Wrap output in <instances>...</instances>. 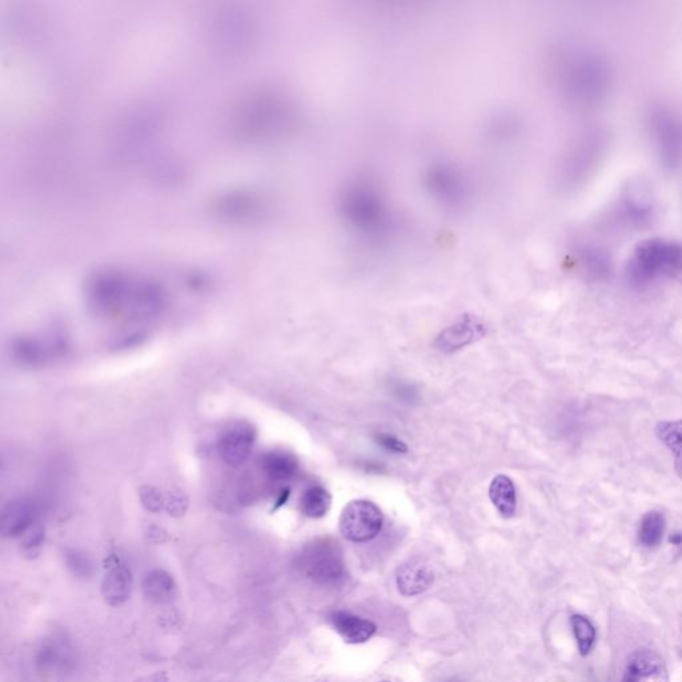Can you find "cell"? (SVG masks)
I'll return each mask as SVG.
<instances>
[{
    "instance_id": "obj_1",
    "label": "cell",
    "mask_w": 682,
    "mask_h": 682,
    "mask_svg": "<svg viewBox=\"0 0 682 682\" xmlns=\"http://www.w3.org/2000/svg\"><path fill=\"white\" fill-rule=\"evenodd\" d=\"M682 271V244L649 239L639 244L631 262V274L639 282Z\"/></svg>"
},
{
    "instance_id": "obj_2",
    "label": "cell",
    "mask_w": 682,
    "mask_h": 682,
    "mask_svg": "<svg viewBox=\"0 0 682 682\" xmlns=\"http://www.w3.org/2000/svg\"><path fill=\"white\" fill-rule=\"evenodd\" d=\"M298 567L307 579L324 587H335L345 577L343 553L338 543L330 539L307 544L298 557Z\"/></svg>"
},
{
    "instance_id": "obj_3",
    "label": "cell",
    "mask_w": 682,
    "mask_h": 682,
    "mask_svg": "<svg viewBox=\"0 0 682 682\" xmlns=\"http://www.w3.org/2000/svg\"><path fill=\"white\" fill-rule=\"evenodd\" d=\"M384 516L375 503L352 500L345 505L339 519V529L344 539L352 543H368L379 535Z\"/></svg>"
},
{
    "instance_id": "obj_4",
    "label": "cell",
    "mask_w": 682,
    "mask_h": 682,
    "mask_svg": "<svg viewBox=\"0 0 682 682\" xmlns=\"http://www.w3.org/2000/svg\"><path fill=\"white\" fill-rule=\"evenodd\" d=\"M76 651L71 641L63 635H54L44 639L35 653V667L39 673L47 677H62L74 671L76 667Z\"/></svg>"
},
{
    "instance_id": "obj_5",
    "label": "cell",
    "mask_w": 682,
    "mask_h": 682,
    "mask_svg": "<svg viewBox=\"0 0 682 682\" xmlns=\"http://www.w3.org/2000/svg\"><path fill=\"white\" fill-rule=\"evenodd\" d=\"M130 287L118 275H103L95 279L88 291L91 307L96 314L112 315L127 308Z\"/></svg>"
},
{
    "instance_id": "obj_6",
    "label": "cell",
    "mask_w": 682,
    "mask_h": 682,
    "mask_svg": "<svg viewBox=\"0 0 682 682\" xmlns=\"http://www.w3.org/2000/svg\"><path fill=\"white\" fill-rule=\"evenodd\" d=\"M255 443V428L246 421H240L222 433L218 441V452L224 463L238 467L250 459Z\"/></svg>"
},
{
    "instance_id": "obj_7",
    "label": "cell",
    "mask_w": 682,
    "mask_h": 682,
    "mask_svg": "<svg viewBox=\"0 0 682 682\" xmlns=\"http://www.w3.org/2000/svg\"><path fill=\"white\" fill-rule=\"evenodd\" d=\"M485 335H487V326L479 318L464 315L441 332L435 341V347L441 352L452 353L476 343Z\"/></svg>"
},
{
    "instance_id": "obj_8",
    "label": "cell",
    "mask_w": 682,
    "mask_h": 682,
    "mask_svg": "<svg viewBox=\"0 0 682 682\" xmlns=\"http://www.w3.org/2000/svg\"><path fill=\"white\" fill-rule=\"evenodd\" d=\"M623 682H669L663 657L651 649H639L628 660Z\"/></svg>"
},
{
    "instance_id": "obj_9",
    "label": "cell",
    "mask_w": 682,
    "mask_h": 682,
    "mask_svg": "<svg viewBox=\"0 0 682 682\" xmlns=\"http://www.w3.org/2000/svg\"><path fill=\"white\" fill-rule=\"evenodd\" d=\"M39 505L30 497L10 501L2 512V533L6 537H19L38 523Z\"/></svg>"
},
{
    "instance_id": "obj_10",
    "label": "cell",
    "mask_w": 682,
    "mask_h": 682,
    "mask_svg": "<svg viewBox=\"0 0 682 682\" xmlns=\"http://www.w3.org/2000/svg\"><path fill=\"white\" fill-rule=\"evenodd\" d=\"M134 576L131 569L120 560L108 561L102 581V596L111 607H120L130 599Z\"/></svg>"
},
{
    "instance_id": "obj_11",
    "label": "cell",
    "mask_w": 682,
    "mask_h": 682,
    "mask_svg": "<svg viewBox=\"0 0 682 682\" xmlns=\"http://www.w3.org/2000/svg\"><path fill=\"white\" fill-rule=\"evenodd\" d=\"M433 583H435V572L431 565L423 560L405 561L397 568V589L405 597L419 596L428 591Z\"/></svg>"
},
{
    "instance_id": "obj_12",
    "label": "cell",
    "mask_w": 682,
    "mask_h": 682,
    "mask_svg": "<svg viewBox=\"0 0 682 682\" xmlns=\"http://www.w3.org/2000/svg\"><path fill=\"white\" fill-rule=\"evenodd\" d=\"M330 623L345 643L363 644L372 639L376 633V625L363 617L349 612H335L330 616Z\"/></svg>"
},
{
    "instance_id": "obj_13",
    "label": "cell",
    "mask_w": 682,
    "mask_h": 682,
    "mask_svg": "<svg viewBox=\"0 0 682 682\" xmlns=\"http://www.w3.org/2000/svg\"><path fill=\"white\" fill-rule=\"evenodd\" d=\"M142 587L144 596L154 604L171 603L178 592L174 577L163 569H152L147 572Z\"/></svg>"
},
{
    "instance_id": "obj_14",
    "label": "cell",
    "mask_w": 682,
    "mask_h": 682,
    "mask_svg": "<svg viewBox=\"0 0 682 682\" xmlns=\"http://www.w3.org/2000/svg\"><path fill=\"white\" fill-rule=\"evenodd\" d=\"M489 499L504 519H512L516 515L517 493L511 477L497 475L489 485Z\"/></svg>"
},
{
    "instance_id": "obj_15",
    "label": "cell",
    "mask_w": 682,
    "mask_h": 682,
    "mask_svg": "<svg viewBox=\"0 0 682 682\" xmlns=\"http://www.w3.org/2000/svg\"><path fill=\"white\" fill-rule=\"evenodd\" d=\"M11 356L22 367L35 368L46 359V348L38 339L20 336L12 341Z\"/></svg>"
},
{
    "instance_id": "obj_16",
    "label": "cell",
    "mask_w": 682,
    "mask_h": 682,
    "mask_svg": "<svg viewBox=\"0 0 682 682\" xmlns=\"http://www.w3.org/2000/svg\"><path fill=\"white\" fill-rule=\"evenodd\" d=\"M298 468V460L288 452H268L262 459L264 475L270 477L271 480L284 481L291 479L298 472Z\"/></svg>"
},
{
    "instance_id": "obj_17",
    "label": "cell",
    "mask_w": 682,
    "mask_h": 682,
    "mask_svg": "<svg viewBox=\"0 0 682 682\" xmlns=\"http://www.w3.org/2000/svg\"><path fill=\"white\" fill-rule=\"evenodd\" d=\"M656 435L675 457V471L682 480V419L660 421L656 425Z\"/></svg>"
},
{
    "instance_id": "obj_18",
    "label": "cell",
    "mask_w": 682,
    "mask_h": 682,
    "mask_svg": "<svg viewBox=\"0 0 682 682\" xmlns=\"http://www.w3.org/2000/svg\"><path fill=\"white\" fill-rule=\"evenodd\" d=\"M332 497L322 485L307 488L300 499V511L308 519H322L330 511Z\"/></svg>"
},
{
    "instance_id": "obj_19",
    "label": "cell",
    "mask_w": 682,
    "mask_h": 682,
    "mask_svg": "<svg viewBox=\"0 0 682 682\" xmlns=\"http://www.w3.org/2000/svg\"><path fill=\"white\" fill-rule=\"evenodd\" d=\"M665 532L663 513L652 511L643 517L640 524L639 540L643 547L653 549L659 547Z\"/></svg>"
},
{
    "instance_id": "obj_20",
    "label": "cell",
    "mask_w": 682,
    "mask_h": 682,
    "mask_svg": "<svg viewBox=\"0 0 682 682\" xmlns=\"http://www.w3.org/2000/svg\"><path fill=\"white\" fill-rule=\"evenodd\" d=\"M571 623L581 655H589L596 643L595 627H593L591 620L583 615L572 616Z\"/></svg>"
},
{
    "instance_id": "obj_21",
    "label": "cell",
    "mask_w": 682,
    "mask_h": 682,
    "mask_svg": "<svg viewBox=\"0 0 682 682\" xmlns=\"http://www.w3.org/2000/svg\"><path fill=\"white\" fill-rule=\"evenodd\" d=\"M19 539L22 551L26 552L27 555L34 556L35 553L39 552V549L42 548L44 543V528L42 527V524L38 521V523L32 525L26 533H23Z\"/></svg>"
},
{
    "instance_id": "obj_22",
    "label": "cell",
    "mask_w": 682,
    "mask_h": 682,
    "mask_svg": "<svg viewBox=\"0 0 682 682\" xmlns=\"http://www.w3.org/2000/svg\"><path fill=\"white\" fill-rule=\"evenodd\" d=\"M66 564L67 568L70 569L76 577L86 579V577L92 575V563L90 559H88L84 553L75 551V549L66 552Z\"/></svg>"
},
{
    "instance_id": "obj_23",
    "label": "cell",
    "mask_w": 682,
    "mask_h": 682,
    "mask_svg": "<svg viewBox=\"0 0 682 682\" xmlns=\"http://www.w3.org/2000/svg\"><path fill=\"white\" fill-rule=\"evenodd\" d=\"M140 500H142L143 507L150 512H160L166 507V499H164L162 492L155 487H143L140 489Z\"/></svg>"
},
{
    "instance_id": "obj_24",
    "label": "cell",
    "mask_w": 682,
    "mask_h": 682,
    "mask_svg": "<svg viewBox=\"0 0 682 682\" xmlns=\"http://www.w3.org/2000/svg\"><path fill=\"white\" fill-rule=\"evenodd\" d=\"M168 515L172 517H182L188 508V499L182 492H172L166 499Z\"/></svg>"
},
{
    "instance_id": "obj_25",
    "label": "cell",
    "mask_w": 682,
    "mask_h": 682,
    "mask_svg": "<svg viewBox=\"0 0 682 682\" xmlns=\"http://www.w3.org/2000/svg\"><path fill=\"white\" fill-rule=\"evenodd\" d=\"M375 441L389 452L399 453V455L400 453L401 455H404V453L408 452V447L405 445L404 441L397 439V437L391 435V433H376Z\"/></svg>"
},
{
    "instance_id": "obj_26",
    "label": "cell",
    "mask_w": 682,
    "mask_h": 682,
    "mask_svg": "<svg viewBox=\"0 0 682 682\" xmlns=\"http://www.w3.org/2000/svg\"><path fill=\"white\" fill-rule=\"evenodd\" d=\"M136 682H168V677L166 672H155L151 675L144 676Z\"/></svg>"
},
{
    "instance_id": "obj_27",
    "label": "cell",
    "mask_w": 682,
    "mask_h": 682,
    "mask_svg": "<svg viewBox=\"0 0 682 682\" xmlns=\"http://www.w3.org/2000/svg\"><path fill=\"white\" fill-rule=\"evenodd\" d=\"M671 543L677 545V547H680L682 545V535L679 532H676L675 535H672L671 537Z\"/></svg>"
},
{
    "instance_id": "obj_28",
    "label": "cell",
    "mask_w": 682,
    "mask_h": 682,
    "mask_svg": "<svg viewBox=\"0 0 682 682\" xmlns=\"http://www.w3.org/2000/svg\"><path fill=\"white\" fill-rule=\"evenodd\" d=\"M379 682H389V681H379Z\"/></svg>"
},
{
    "instance_id": "obj_29",
    "label": "cell",
    "mask_w": 682,
    "mask_h": 682,
    "mask_svg": "<svg viewBox=\"0 0 682 682\" xmlns=\"http://www.w3.org/2000/svg\"><path fill=\"white\" fill-rule=\"evenodd\" d=\"M451 682H459V681H451Z\"/></svg>"
},
{
    "instance_id": "obj_30",
    "label": "cell",
    "mask_w": 682,
    "mask_h": 682,
    "mask_svg": "<svg viewBox=\"0 0 682 682\" xmlns=\"http://www.w3.org/2000/svg\"><path fill=\"white\" fill-rule=\"evenodd\" d=\"M319 682H327V681H319Z\"/></svg>"
}]
</instances>
